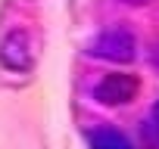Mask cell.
<instances>
[{
	"label": "cell",
	"mask_w": 159,
	"mask_h": 149,
	"mask_svg": "<svg viewBox=\"0 0 159 149\" xmlns=\"http://www.w3.org/2000/svg\"><path fill=\"white\" fill-rule=\"evenodd\" d=\"M0 62H3L10 71H28L34 65V50H31V37L28 31L16 28L3 37L0 44Z\"/></svg>",
	"instance_id": "1"
},
{
	"label": "cell",
	"mask_w": 159,
	"mask_h": 149,
	"mask_svg": "<svg viewBox=\"0 0 159 149\" xmlns=\"http://www.w3.org/2000/svg\"><path fill=\"white\" fill-rule=\"evenodd\" d=\"M97 100L106 103V106H119V103H128L134 100L137 93V81L131 78V74H106V78L97 84Z\"/></svg>",
	"instance_id": "2"
},
{
	"label": "cell",
	"mask_w": 159,
	"mask_h": 149,
	"mask_svg": "<svg viewBox=\"0 0 159 149\" xmlns=\"http://www.w3.org/2000/svg\"><path fill=\"white\" fill-rule=\"evenodd\" d=\"M97 56H106V59H119V62H128L134 56V37L125 31V28H116L109 34H103L97 44H94Z\"/></svg>",
	"instance_id": "3"
},
{
	"label": "cell",
	"mask_w": 159,
	"mask_h": 149,
	"mask_svg": "<svg viewBox=\"0 0 159 149\" xmlns=\"http://www.w3.org/2000/svg\"><path fill=\"white\" fill-rule=\"evenodd\" d=\"M91 149H131L128 137H122L119 130H109V127H100L91 134Z\"/></svg>",
	"instance_id": "4"
},
{
	"label": "cell",
	"mask_w": 159,
	"mask_h": 149,
	"mask_svg": "<svg viewBox=\"0 0 159 149\" xmlns=\"http://www.w3.org/2000/svg\"><path fill=\"white\" fill-rule=\"evenodd\" d=\"M153 124H156V127H159V106H156V109H153Z\"/></svg>",
	"instance_id": "5"
}]
</instances>
